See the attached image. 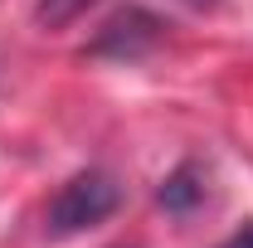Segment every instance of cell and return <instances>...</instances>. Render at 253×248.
Masks as SVG:
<instances>
[{
	"label": "cell",
	"mask_w": 253,
	"mask_h": 248,
	"mask_svg": "<svg viewBox=\"0 0 253 248\" xmlns=\"http://www.w3.org/2000/svg\"><path fill=\"white\" fill-rule=\"evenodd\" d=\"M117 205H122L117 175L102 170V165H88V170L68 175L59 185V195L49 200V234L54 239H68V234L97 229L107 214H117Z\"/></svg>",
	"instance_id": "cell-1"
},
{
	"label": "cell",
	"mask_w": 253,
	"mask_h": 248,
	"mask_svg": "<svg viewBox=\"0 0 253 248\" xmlns=\"http://www.w3.org/2000/svg\"><path fill=\"white\" fill-rule=\"evenodd\" d=\"M161 20L146 15V10H122L117 20H107V30L97 34L93 54H112V59H136L146 44H156Z\"/></svg>",
	"instance_id": "cell-2"
},
{
	"label": "cell",
	"mask_w": 253,
	"mask_h": 248,
	"mask_svg": "<svg viewBox=\"0 0 253 248\" xmlns=\"http://www.w3.org/2000/svg\"><path fill=\"white\" fill-rule=\"evenodd\" d=\"M200 195H205V175L195 170V165H175L166 180H161V190H156V200L170 209V214H185V209H195L200 205Z\"/></svg>",
	"instance_id": "cell-3"
},
{
	"label": "cell",
	"mask_w": 253,
	"mask_h": 248,
	"mask_svg": "<svg viewBox=\"0 0 253 248\" xmlns=\"http://www.w3.org/2000/svg\"><path fill=\"white\" fill-rule=\"evenodd\" d=\"M219 248H253V224H244V229H239L234 239H224Z\"/></svg>",
	"instance_id": "cell-4"
}]
</instances>
